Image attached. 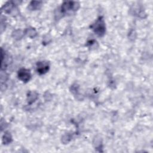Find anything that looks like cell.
I'll use <instances>...</instances> for the list:
<instances>
[{
  "label": "cell",
  "mask_w": 153,
  "mask_h": 153,
  "mask_svg": "<svg viewBox=\"0 0 153 153\" xmlns=\"http://www.w3.org/2000/svg\"><path fill=\"white\" fill-rule=\"evenodd\" d=\"M91 28L99 36H103L106 32V26L103 17H99L91 26Z\"/></svg>",
  "instance_id": "1"
},
{
  "label": "cell",
  "mask_w": 153,
  "mask_h": 153,
  "mask_svg": "<svg viewBox=\"0 0 153 153\" xmlns=\"http://www.w3.org/2000/svg\"><path fill=\"white\" fill-rule=\"evenodd\" d=\"M17 75L19 79L25 82H28L31 78V75L29 70L25 68L20 69L18 71Z\"/></svg>",
  "instance_id": "2"
},
{
  "label": "cell",
  "mask_w": 153,
  "mask_h": 153,
  "mask_svg": "<svg viewBox=\"0 0 153 153\" xmlns=\"http://www.w3.org/2000/svg\"><path fill=\"white\" fill-rule=\"evenodd\" d=\"M50 68V65L48 62L45 61L38 62L36 63V70L38 74H44L48 72Z\"/></svg>",
  "instance_id": "3"
},
{
  "label": "cell",
  "mask_w": 153,
  "mask_h": 153,
  "mask_svg": "<svg viewBox=\"0 0 153 153\" xmlns=\"http://www.w3.org/2000/svg\"><path fill=\"white\" fill-rule=\"evenodd\" d=\"M77 4L74 2H65L62 5V11L63 13H68L69 11H74L77 9Z\"/></svg>",
  "instance_id": "4"
},
{
  "label": "cell",
  "mask_w": 153,
  "mask_h": 153,
  "mask_svg": "<svg viewBox=\"0 0 153 153\" xmlns=\"http://www.w3.org/2000/svg\"><path fill=\"white\" fill-rule=\"evenodd\" d=\"M12 141V137L10 133L5 132L3 136L2 142L4 144H8L10 143Z\"/></svg>",
  "instance_id": "5"
},
{
  "label": "cell",
  "mask_w": 153,
  "mask_h": 153,
  "mask_svg": "<svg viewBox=\"0 0 153 153\" xmlns=\"http://www.w3.org/2000/svg\"><path fill=\"white\" fill-rule=\"evenodd\" d=\"M41 2H36V1H33L30 4V6L31 7L32 10H35L37 8H39V6L41 5Z\"/></svg>",
  "instance_id": "6"
},
{
  "label": "cell",
  "mask_w": 153,
  "mask_h": 153,
  "mask_svg": "<svg viewBox=\"0 0 153 153\" xmlns=\"http://www.w3.org/2000/svg\"><path fill=\"white\" fill-rule=\"evenodd\" d=\"M35 93H33V92H30V94L29 96H28V97H29V103H31L32 102H33L37 97V96L36 95H35Z\"/></svg>",
  "instance_id": "7"
}]
</instances>
